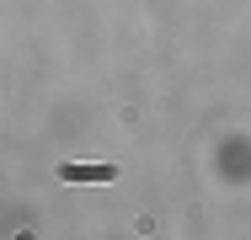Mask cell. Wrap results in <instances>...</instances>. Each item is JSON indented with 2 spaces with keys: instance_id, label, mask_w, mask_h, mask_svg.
<instances>
[{
  "instance_id": "cell-1",
  "label": "cell",
  "mask_w": 251,
  "mask_h": 240,
  "mask_svg": "<svg viewBox=\"0 0 251 240\" xmlns=\"http://www.w3.org/2000/svg\"><path fill=\"white\" fill-rule=\"evenodd\" d=\"M64 182H112V166H64Z\"/></svg>"
}]
</instances>
